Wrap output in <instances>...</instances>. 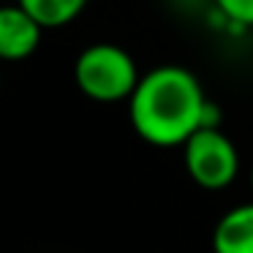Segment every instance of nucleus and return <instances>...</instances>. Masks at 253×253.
Masks as SVG:
<instances>
[{"mask_svg":"<svg viewBox=\"0 0 253 253\" xmlns=\"http://www.w3.org/2000/svg\"><path fill=\"white\" fill-rule=\"evenodd\" d=\"M251 191H253V166H251Z\"/></svg>","mask_w":253,"mask_h":253,"instance_id":"6e6552de","label":"nucleus"},{"mask_svg":"<svg viewBox=\"0 0 253 253\" xmlns=\"http://www.w3.org/2000/svg\"><path fill=\"white\" fill-rule=\"evenodd\" d=\"M44 25L28 14L19 3L0 11V57L3 60H25L41 44Z\"/></svg>","mask_w":253,"mask_h":253,"instance_id":"20e7f679","label":"nucleus"},{"mask_svg":"<svg viewBox=\"0 0 253 253\" xmlns=\"http://www.w3.org/2000/svg\"><path fill=\"white\" fill-rule=\"evenodd\" d=\"M210 98L185 66H158L139 79L128 117L139 139L153 147H182L204 126Z\"/></svg>","mask_w":253,"mask_h":253,"instance_id":"f257e3e1","label":"nucleus"},{"mask_svg":"<svg viewBox=\"0 0 253 253\" xmlns=\"http://www.w3.org/2000/svg\"><path fill=\"white\" fill-rule=\"evenodd\" d=\"M17 3L28 14H33L44 25V30H55L71 25L87 8L90 0H17Z\"/></svg>","mask_w":253,"mask_h":253,"instance_id":"423d86ee","label":"nucleus"},{"mask_svg":"<svg viewBox=\"0 0 253 253\" xmlns=\"http://www.w3.org/2000/svg\"><path fill=\"white\" fill-rule=\"evenodd\" d=\"M185 171L204 191H223L237 180L240 153L220 128H199L182 144Z\"/></svg>","mask_w":253,"mask_h":253,"instance_id":"7ed1b4c3","label":"nucleus"},{"mask_svg":"<svg viewBox=\"0 0 253 253\" xmlns=\"http://www.w3.org/2000/svg\"><path fill=\"white\" fill-rule=\"evenodd\" d=\"M251 39H253V28H251Z\"/></svg>","mask_w":253,"mask_h":253,"instance_id":"1a4fd4ad","label":"nucleus"},{"mask_svg":"<svg viewBox=\"0 0 253 253\" xmlns=\"http://www.w3.org/2000/svg\"><path fill=\"white\" fill-rule=\"evenodd\" d=\"M212 253H253V202L220 215L212 229Z\"/></svg>","mask_w":253,"mask_h":253,"instance_id":"39448f33","label":"nucleus"},{"mask_svg":"<svg viewBox=\"0 0 253 253\" xmlns=\"http://www.w3.org/2000/svg\"><path fill=\"white\" fill-rule=\"evenodd\" d=\"M74 79L82 95L98 101V104H117L128 101L136 90L139 74L136 60L131 52L117 44H93L79 52L74 63Z\"/></svg>","mask_w":253,"mask_h":253,"instance_id":"f03ea898","label":"nucleus"},{"mask_svg":"<svg viewBox=\"0 0 253 253\" xmlns=\"http://www.w3.org/2000/svg\"><path fill=\"white\" fill-rule=\"evenodd\" d=\"M215 8L226 17V22L240 25V28H253V0H212Z\"/></svg>","mask_w":253,"mask_h":253,"instance_id":"0eeeda50","label":"nucleus"}]
</instances>
